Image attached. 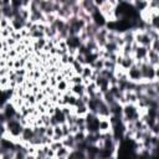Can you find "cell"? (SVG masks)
Here are the masks:
<instances>
[{
    "label": "cell",
    "instance_id": "obj_23",
    "mask_svg": "<svg viewBox=\"0 0 159 159\" xmlns=\"http://www.w3.org/2000/svg\"><path fill=\"white\" fill-rule=\"evenodd\" d=\"M55 159H67V157H60V158H55Z\"/></svg>",
    "mask_w": 159,
    "mask_h": 159
},
{
    "label": "cell",
    "instance_id": "obj_24",
    "mask_svg": "<svg viewBox=\"0 0 159 159\" xmlns=\"http://www.w3.org/2000/svg\"><path fill=\"white\" fill-rule=\"evenodd\" d=\"M45 159H55V158H48V157H46Z\"/></svg>",
    "mask_w": 159,
    "mask_h": 159
},
{
    "label": "cell",
    "instance_id": "obj_20",
    "mask_svg": "<svg viewBox=\"0 0 159 159\" xmlns=\"http://www.w3.org/2000/svg\"><path fill=\"white\" fill-rule=\"evenodd\" d=\"M62 147V142H52L50 144V149H52L53 152H56L57 149H60Z\"/></svg>",
    "mask_w": 159,
    "mask_h": 159
},
{
    "label": "cell",
    "instance_id": "obj_9",
    "mask_svg": "<svg viewBox=\"0 0 159 159\" xmlns=\"http://www.w3.org/2000/svg\"><path fill=\"white\" fill-rule=\"evenodd\" d=\"M71 92H72L73 96L80 98L86 93V87L83 84H72L71 86Z\"/></svg>",
    "mask_w": 159,
    "mask_h": 159
},
{
    "label": "cell",
    "instance_id": "obj_15",
    "mask_svg": "<svg viewBox=\"0 0 159 159\" xmlns=\"http://www.w3.org/2000/svg\"><path fill=\"white\" fill-rule=\"evenodd\" d=\"M82 77L81 76H78V75H73L72 77H71V82H70V86H72V84H82Z\"/></svg>",
    "mask_w": 159,
    "mask_h": 159
},
{
    "label": "cell",
    "instance_id": "obj_19",
    "mask_svg": "<svg viewBox=\"0 0 159 159\" xmlns=\"http://www.w3.org/2000/svg\"><path fill=\"white\" fill-rule=\"evenodd\" d=\"M149 50H153L155 52H159V40H152V43H150V48Z\"/></svg>",
    "mask_w": 159,
    "mask_h": 159
},
{
    "label": "cell",
    "instance_id": "obj_17",
    "mask_svg": "<svg viewBox=\"0 0 159 159\" xmlns=\"http://www.w3.org/2000/svg\"><path fill=\"white\" fill-rule=\"evenodd\" d=\"M53 134H55V135H58L60 138H63V135H62V129H61V124L53 125Z\"/></svg>",
    "mask_w": 159,
    "mask_h": 159
},
{
    "label": "cell",
    "instance_id": "obj_12",
    "mask_svg": "<svg viewBox=\"0 0 159 159\" xmlns=\"http://www.w3.org/2000/svg\"><path fill=\"white\" fill-rule=\"evenodd\" d=\"M70 152H71V149H68V148H66V147H63V145H62L60 149H57V150L55 152V158H60V157H68Z\"/></svg>",
    "mask_w": 159,
    "mask_h": 159
},
{
    "label": "cell",
    "instance_id": "obj_16",
    "mask_svg": "<svg viewBox=\"0 0 159 159\" xmlns=\"http://www.w3.org/2000/svg\"><path fill=\"white\" fill-rule=\"evenodd\" d=\"M61 129H62V135H63V138L67 137V135H70V127H68L67 123L61 124Z\"/></svg>",
    "mask_w": 159,
    "mask_h": 159
},
{
    "label": "cell",
    "instance_id": "obj_22",
    "mask_svg": "<svg viewBox=\"0 0 159 159\" xmlns=\"http://www.w3.org/2000/svg\"><path fill=\"white\" fill-rule=\"evenodd\" d=\"M25 159H35V157H34V155H30V154H27V155L25 157Z\"/></svg>",
    "mask_w": 159,
    "mask_h": 159
},
{
    "label": "cell",
    "instance_id": "obj_5",
    "mask_svg": "<svg viewBox=\"0 0 159 159\" xmlns=\"http://www.w3.org/2000/svg\"><path fill=\"white\" fill-rule=\"evenodd\" d=\"M147 62L153 66V67H157L159 66V52H155L153 50H148V53H147Z\"/></svg>",
    "mask_w": 159,
    "mask_h": 159
},
{
    "label": "cell",
    "instance_id": "obj_2",
    "mask_svg": "<svg viewBox=\"0 0 159 159\" xmlns=\"http://www.w3.org/2000/svg\"><path fill=\"white\" fill-rule=\"evenodd\" d=\"M107 34H108V29L103 26V27H99L97 34L94 35V41L99 48H103L104 45L107 43Z\"/></svg>",
    "mask_w": 159,
    "mask_h": 159
},
{
    "label": "cell",
    "instance_id": "obj_10",
    "mask_svg": "<svg viewBox=\"0 0 159 159\" xmlns=\"http://www.w3.org/2000/svg\"><path fill=\"white\" fill-rule=\"evenodd\" d=\"M120 36H122V40H123L124 43L130 45V43L134 42V30H127V31L122 32Z\"/></svg>",
    "mask_w": 159,
    "mask_h": 159
},
{
    "label": "cell",
    "instance_id": "obj_13",
    "mask_svg": "<svg viewBox=\"0 0 159 159\" xmlns=\"http://www.w3.org/2000/svg\"><path fill=\"white\" fill-rule=\"evenodd\" d=\"M93 73V70L89 65H84L83 66V70H82V73H81V77L82 78H89Z\"/></svg>",
    "mask_w": 159,
    "mask_h": 159
},
{
    "label": "cell",
    "instance_id": "obj_7",
    "mask_svg": "<svg viewBox=\"0 0 159 159\" xmlns=\"http://www.w3.org/2000/svg\"><path fill=\"white\" fill-rule=\"evenodd\" d=\"M134 62H135V61H134L133 56H127V57H123V56H122V60H120L118 67H120V68L124 70V71H128V70L134 65Z\"/></svg>",
    "mask_w": 159,
    "mask_h": 159
},
{
    "label": "cell",
    "instance_id": "obj_25",
    "mask_svg": "<svg viewBox=\"0 0 159 159\" xmlns=\"http://www.w3.org/2000/svg\"><path fill=\"white\" fill-rule=\"evenodd\" d=\"M0 148H1V138H0Z\"/></svg>",
    "mask_w": 159,
    "mask_h": 159
},
{
    "label": "cell",
    "instance_id": "obj_21",
    "mask_svg": "<svg viewBox=\"0 0 159 159\" xmlns=\"http://www.w3.org/2000/svg\"><path fill=\"white\" fill-rule=\"evenodd\" d=\"M45 135H46V137H48V138H52V135H53V127H52V125H48V127H46V130H45Z\"/></svg>",
    "mask_w": 159,
    "mask_h": 159
},
{
    "label": "cell",
    "instance_id": "obj_3",
    "mask_svg": "<svg viewBox=\"0 0 159 159\" xmlns=\"http://www.w3.org/2000/svg\"><path fill=\"white\" fill-rule=\"evenodd\" d=\"M127 76H128V80L132 81V82H134V83H139V82L142 81L140 70H139V67L135 65V62H134V65L127 71Z\"/></svg>",
    "mask_w": 159,
    "mask_h": 159
},
{
    "label": "cell",
    "instance_id": "obj_18",
    "mask_svg": "<svg viewBox=\"0 0 159 159\" xmlns=\"http://www.w3.org/2000/svg\"><path fill=\"white\" fill-rule=\"evenodd\" d=\"M9 26H10V20H7L6 17H1V20H0V30L6 29Z\"/></svg>",
    "mask_w": 159,
    "mask_h": 159
},
{
    "label": "cell",
    "instance_id": "obj_11",
    "mask_svg": "<svg viewBox=\"0 0 159 159\" xmlns=\"http://www.w3.org/2000/svg\"><path fill=\"white\" fill-rule=\"evenodd\" d=\"M61 142H62V145H63V147H66V148H68V149H71V150L76 148V142H75V138H73L72 134H70V135L62 138Z\"/></svg>",
    "mask_w": 159,
    "mask_h": 159
},
{
    "label": "cell",
    "instance_id": "obj_14",
    "mask_svg": "<svg viewBox=\"0 0 159 159\" xmlns=\"http://www.w3.org/2000/svg\"><path fill=\"white\" fill-rule=\"evenodd\" d=\"M70 87H71V86H70L66 81H61V82H57V84H56V91H58V92H61V93H65Z\"/></svg>",
    "mask_w": 159,
    "mask_h": 159
},
{
    "label": "cell",
    "instance_id": "obj_8",
    "mask_svg": "<svg viewBox=\"0 0 159 159\" xmlns=\"http://www.w3.org/2000/svg\"><path fill=\"white\" fill-rule=\"evenodd\" d=\"M130 5L133 6V9L138 12V14H140L142 11H144L147 7H148V1H145V0H135V1H130Z\"/></svg>",
    "mask_w": 159,
    "mask_h": 159
},
{
    "label": "cell",
    "instance_id": "obj_1",
    "mask_svg": "<svg viewBox=\"0 0 159 159\" xmlns=\"http://www.w3.org/2000/svg\"><path fill=\"white\" fill-rule=\"evenodd\" d=\"M145 109H140L138 108L137 104H132V103H125L122 106V122L125 124V123H132V122H135L140 118L142 113L144 112Z\"/></svg>",
    "mask_w": 159,
    "mask_h": 159
},
{
    "label": "cell",
    "instance_id": "obj_6",
    "mask_svg": "<svg viewBox=\"0 0 159 159\" xmlns=\"http://www.w3.org/2000/svg\"><path fill=\"white\" fill-rule=\"evenodd\" d=\"M98 132H99V133H108V132H112V124H111V122H109V118L99 119V122H98Z\"/></svg>",
    "mask_w": 159,
    "mask_h": 159
},
{
    "label": "cell",
    "instance_id": "obj_4",
    "mask_svg": "<svg viewBox=\"0 0 159 159\" xmlns=\"http://www.w3.org/2000/svg\"><path fill=\"white\" fill-rule=\"evenodd\" d=\"M32 137H34V129H32V127L31 125H26L22 129V133H21V137H20V142L21 143H29Z\"/></svg>",
    "mask_w": 159,
    "mask_h": 159
}]
</instances>
